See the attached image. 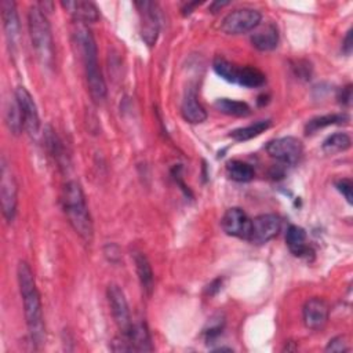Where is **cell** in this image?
Returning a JSON list of instances; mask_svg holds the SVG:
<instances>
[{"label": "cell", "mask_w": 353, "mask_h": 353, "mask_svg": "<svg viewBox=\"0 0 353 353\" xmlns=\"http://www.w3.org/2000/svg\"><path fill=\"white\" fill-rule=\"evenodd\" d=\"M226 172L230 179L236 182H248L254 178V168L241 160H232L226 165Z\"/></svg>", "instance_id": "obj_27"}, {"label": "cell", "mask_w": 353, "mask_h": 353, "mask_svg": "<svg viewBox=\"0 0 353 353\" xmlns=\"http://www.w3.org/2000/svg\"><path fill=\"white\" fill-rule=\"evenodd\" d=\"M285 243L288 250L295 256H307L310 248L306 241V232L298 225H290L285 233Z\"/></svg>", "instance_id": "obj_19"}, {"label": "cell", "mask_w": 353, "mask_h": 353, "mask_svg": "<svg viewBox=\"0 0 353 353\" xmlns=\"http://www.w3.org/2000/svg\"><path fill=\"white\" fill-rule=\"evenodd\" d=\"M135 7L141 17V37L148 47H152L157 40L160 29L157 4L153 1H138Z\"/></svg>", "instance_id": "obj_10"}, {"label": "cell", "mask_w": 353, "mask_h": 353, "mask_svg": "<svg viewBox=\"0 0 353 353\" xmlns=\"http://www.w3.org/2000/svg\"><path fill=\"white\" fill-rule=\"evenodd\" d=\"M347 120H349V116L346 113H332V114L317 116V117L310 119L306 123L305 131H306V134H313L324 127L334 125V124H342V123H346Z\"/></svg>", "instance_id": "obj_22"}, {"label": "cell", "mask_w": 353, "mask_h": 353, "mask_svg": "<svg viewBox=\"0 0 353 353\" xmlns=\"http://www.w3.org/2000/svg\"><path fill=\"white\" fill-rule=\"evenodd\" d=\"M106 295H108V302H109L113 320L117 328L120 330L121 335L127 336L131 331L132 321H131V314H130L125 295L117 284H109Z\"/></svg>", "instance_id": "obj_8"}, {"label": "cell", "mask_w": 353, "mask_h": 353, "mask_svg": "<svg viewBox=\"0 0 353 353\" xmlns=\"http://www.w3.org/2000/svg\"><path fill=\"white\" fill-rule=\"evenodd\" d=\"M74 39L84 65L88 92L95 103H101L106 98V84L98 63L95 39L87 25L80 22L74 28Z\"/></svg>", "instance_id": "obj_2"}, {"label": "cell", "mask_w": 353, "mask_h": 353, "mask_svg": "<svg viewBox=\"0 0 353 353\" xmlns=\"http://www.w3.org/2000/svg\"><path fill=\"white\" fill-rule=\"evenodd\" d=\"M46 142H47V146H48L50 153L55 157V160H57L58 163H61V159H65L62 142H61L59 138L57 137L55 131L51 130V127H48L47 131H46Z\"/></svg>", "instance_id": "obj_28"}, {"label": "cell", "mask_w": 353, "mask_h": 353, "mask_svg": "<svg viewBox=\"0 0 353 353\" xmlns=\"http://www.w3.org/2000/svg\"><path fill=\"white\" fill-rule=\"evenodd\" d=\"M4 119H6V123L10 128V131L14 134V135H18L21 134L22 128L23 127V119H22V113H21V109H19V105L15 99V97L12 99H10L6 105V112H4Z\"/></svg>", "instance_id": "obj_25"}, {"label": "cell", "mask_w": 353, "mask_h": 353, "mask_svg": "<svg viewBox=\"0 0 353 353\" xmlns=\"http://www.w3.org/2000/svg\"><path fill=\"white\" fill-rule=\"evenodd\" d=\"M196 6H199V3H188V4L182 8L183 14H185V15H186V14H190V12H192V7H196Z\"/></svg>", "instance_id": "obj_36"}, {"label": "cell", "mask_w": 353, "mask_h": 353, "mask_svg": "<svg viewBox=\"0 0 353 353\" xmlns=\"http://www.w3.org/2000/svg\"><path fill=\"white\" fill-rule=\"evenodd\" d=\"M335 188L338 189L339 193L345 197V200L352 204L353 203V183L349 178H342L335 182Z\"/></svg>", "instance_id": "obj_30"}, {"label": "cell", "mask_w": 353, "mask_h": 353, "mask_svg": "<svg viewBox=\"0 0 353 353\" xmlns=\"http://www.w3.org/2000/svg\"><path fill=\"white\" fill-rule=\"evenodd\" d=\"M0 10L6 40L10 51L14 54L19 40V18L17 12V6L11 0H3L0 3Z\"/></svg>", "instance_id": "obj_14"}, {"label": "cell", "mask_w": 353, "mask_h": 353, "mask_svg": "<svg viewBox=\"0 0 353 353\" xmlns=\"http://www.w3.org/2000/svg\"><path fill=\"white\" fill-rule=\"evenodd\" d=\"M14 97H15L18 105H19V109H21V113H22V119H23L25 130L30 135H37L39 131H40V117H39L37 106H36V103L33 101V97L22 85L15 88Z\"/></svg>", "instance_id": "obj_12"}, {"label": "cell", "mask_w": 353, "mask_h": 353, "mask_svg": "<svg viewBox=\"0 0 353 353\" xmlns=\"http://www.w3.org/2000/svg\"><path fill=\"white\" fill-rule=\"evenodd\" d=\"M221 284H222V280H219V279L214 280V281L207 287V294H208V295H214L216 291H219Z\"/></svg>", "instance_id": "obj_34"}, {"label": "cell", "mask_w": 353, "mask_h": 353, "mask_svg": "<svg viewBox=\"0 0 353 353\" xmlns=\"http://www.w3.org/2000/svg\"><path fill=\"white\" fill-rule=\"evenodd\" d=\"M328 305L321 298H310L303 305V323L309 330H323L328 321Z\"/></svg>", "instance_id": "obj_15"}, {"label": "cell", "mask_w": 353, "mask_h": 353, "mask_svg": "<svg viewBox=\"0 0 353 353\" xmlns=\"http://www.w3.org/2000/svg\"><path fill=\"white\" fill-rule=\"evenodd\" d=\"M221 226L226 234L248 240L251 232V219L241 208L232 207L225 211L221 219Z\"/></svg>", "instance_id": "obj_13"}, {"label": "cell", "mask_w": 353, "mask_h": 353, "mask_svg": "<svg viewBox=\"0 0 353 353\" xmlns=\"http://www.w3.org/2000/svg\"><path fill=\"white\" fill-rule=\"evenodd\" d=\"M339 102L343 105H350V99H352V85H346L341 90L339 94Z\"/></svg>", "instance_id": "obj_32"}, {"label": "cell", "mask_w": 353, "mask_h": 353, "mask_svg": "<svg viewBox=\"0 0 353 353\" xmlns=\"http://www.w3.org/2000/svg\"><path fill=\"white\" fill-rule=\"evenodd\" d=\"M262 15L254 8H237L230 11L221 23V29L226 34H243L252 32L261 23Z\"/></svg>", "instance_id": "obj_7"}, {"label": "cell", "mask_w": 353, "mask_h": 353, "mask_svg": "<svg viewBox=\"0 0 353 353\" xmlns=\"http://www.w3.org/2000/svg\"><path fill=\"white\" fill-rule=\"evenodd\" d=\"M353 50V41H352V29L347 30L345 39H343V44H342V51L346 54V55H350Z\"/></svg>", "instance_id": "obj_33"}, {"label": "cell", "mask_w": 353, "mask_h": 353, "mask_svg": "<svg viewBox=\"0 0 353 353\" xmlns=\"http://www.w3.org/2000/svg\"><path fill=\"white\" fill-rule=\"evenodd\" d=\"M347 350H349L347 341L342 335L334 336L332 339H330V342L325 346V352H347Z\"/></svg>", "instance_id": "obj_31"}, {"label": "cell", "mask_w": 353, "mask_h": 353, "mask_svg": "<svg viewBox=\"0 0 353 353\" xmlns=\"http://www.w3.org/2000/svg\"><path fill=\"white\" fill-rule=\"evenodd\" d=\"M270 120H259V121H255L254 124H250V125H245V127H240V128H236L230 132V138L237 141V142H244V141H248V139H252L258 135H261L262 132H265L269 127H270Z\"/></svg>", "instance_id": "obj_24"}, {"label": "cell", "mask_w": 353, "mask_h": 353, "mask_svg": "<svg viewBox=\"0 0 353 353\" xmlns=\"http://www.w3.org/2000/svg\"><path fill=\"white\" fill-rule=\"evenodd\" d=\"M212 68L218 76L223 80L239 84L247 88H256L265 84V74L254 66H240L222 57H216L212 62Z\"/></svg>", "instance_id": "obj_5"}, {"label": "cell", "mask_w": 353, "mask_h": 353, "mask_svg": "<svg viewBox=\"0 0 353 353\" xmlns=\"http://www.w3.org/2000/svg\"><path fill=\"white\" fill-rule=\"evenodd\" d=\"M181 113L183 119L192 124H200L205 121L207 112L203 108V105L199 102L197 94L194 90H189L185 94L181 105Z\"/></svg>", "instance_id": "obj_18"}, {"label": "cell", "mask_w": 353, "mask_h": 353, "mask_svg": "<svg viewBox=\"0 0 353 353\" xmlns=\"http://www.w3.org/2000/svg\"><path fill=\"white\" fill-rule=\"evenodd\" d=\"M266 152L277 161L294 165L301 160L303 154V145L295 137H283L270 141L266 145Z\"/></svg>", "instance_id": "obj_9"}, {"label": "cell", "mask_w": 353, "mask_h": 353, "mask_svg": "<svg viewBox=\"0 0 353 353\" xmlns=\"http://www.w3.org/2000/svg\"><path fill=\"white\" fill-rule=\"evenodd\" d=\"M28 28L32 40V47L37 59L44 66H52L54 63V40L51 34V26L46 12L33 6L28 12Z\"/></svg>", "instance_id": "obj_4"}, {"label": "cell", "mask_w": 353, "mask_h": 353, "mask_svg": "<svg viewBox=\"0 0 353 353\" xmlns=\"http://www.w3.org/2000/svg\"><path fill=\"white\" fill-rule=\"evenodd\" d=\"M281 229V221L274 214H262L251 219V232L248 241L252 244H265L274 239Z\"/></svg>", "instance_id": "obj_11"}, {"label": "cell", "mask_w": 353, "mask_h": 353, "mask_svg": "<svg viewBox=\"0 0 353 353\" xmlns=\"http://www.w3.org/2000/svg\"><path fill=\"white\" fill-rule=\"evenodd\" d=\"M134 262H135V269H137V274H138L142 291L148 296H150L153 292V287H154V277H153L152 266L143 252H135Z\"/></svg>", "instance_id": "obj_21"}, {"label": "cell", "mask_w": 353, "mask_h": 353, "mask_svg": "<svg viewBox=\"0 0 353 353\" xmlns=\"http://www.w3.org/2000/svg\"><path fill=\"white\" fill-rule=\"evenodd\" d=\"M223 324H225V320L221 314H216L210 320L208 327L205 330V338L208 342L215 339L218 335H221V332L223 330Z\"/></svg>", "instance_id": "obj_29"}, {"label": "cell", "mask_w": 353, "mask_h": 353, "mask_svg": "<svg viewBox=\"0 0 353 353\" xmlns=\"http://www.w3.org/2000/svg\"><path fill=\"white\" fill-rule=\"evenodd\" d=\"M251 43L259 51H272L279 43V30L273 22L259 23L251 33Z\"/></svg>", "instance_id": "obj_16"}, {"label": "cell", "mask_w": 353, "mask_h": 353, "mask_svg": "<svg viewBox=\"0 0 353 353\" xmlns=\"http://www.w3.org/2000/svg\"><path fill=\"white\" fill-rule=\"evenodd\" d=\"M62 205L68 222L83 241L90 244L94 237L92 219L85 203L81 186L76 181H69L63 186Z\"/></svg>", "instance_id": "obj_3"}, {"label": "cell", "mask_w": 353, "mask_h": 353, "mask_svg": "<svg viewBox=\"0 0 353 353\" xmlns=\"http://www.w3.org/2000/svg\"><path fill=\"white\" fill-rule=\"evenodd\" d=\"M0 201L3 216L7 222H12L18 205V185L6 159H1L0 167Z\"/></svg>", "instance_id": "obj_6"}, {"label": "cell", "mask_w": 353, "mask_h": 353, "mask_svg": "<svg viewBox=\"0 0 353 353\" xmlns=\"http://www.w3.org/2000/svg\"><path fill=\"white\" fill-rule=\"evenodd\" d=\"M62 7L80 23H92L99 19V10L91 1H62Z\"/></svg>", "instance_id": "obj_17"}, {"label": "cell", "mask_w": 353, "mask_h": 353, "mask_svg": "<svg viewBox=\"0 0 353 353\" xmlns=\"http://www.w3.org/2000/svg\"><path fill=\"white\" fill-rule=\"evenodd\" d=\"M223 6H228V1H223V3L216 1V3H212V4L210 6V10H211V12H216L218 8H222Z\"/></svg>", "instance_id": "obj_35"}, {"label": "cell", "mask_w": 353, "mask_h": 353, "mask_svg": "<svg viewBox=\"0 0 353 353\" xmlns=\"http://www.w3.org/2000/svg\"><path fill=\"white\" fill-rule=\"evenodd\" d=\"M214 106L223 114L234 117H245L250 114V106L243 101H234L229 98H219L215 101Z\"/></svg>", "instance_id": "obj_23"}, {"label": "cell", "mask_w": 353, "mask_h": 353, "mask_svg": "<svg viewBox=\"0 0 353 353\" xmlns=\"http://www.w3.org/2000/svg\"><path fill=\"white\" fill-rule=\"evenodd\" d=\"M123 336V335H121ZM130 345L131 350L137 352H150L153 350L150 334L145 323H132L131 331L127 336H124Z\"/></svg>", "instance_id": "obj_20"}, {"label": "cell", "mask_w": 353, "mask_h": 353, "mask_svg": "<svg viewBox=\"0 0 353 353\" xmlns=\"http://www.w3.org/2000/svg\"><path fill=\"white\" fill-rule=\"evenodd\" d=\"M352 139L346 132H335L323 142V152L327 154H335L345 152L350 148Z\"/></svg>", "instance_id": "obj_26"}, {"label": "cell", "mask_w": 353, "mask_h": 353, "mask_svg": "<svg viewBox=\"0 0 353 353\" xmlns=\"http://www.w3.org/2000/svg\"><path fill=\"white\" fill-rule=\"evenodd\" d=\"M17 279L19 285V292L23 303V313L26 319V325L32 343L40 349L46 342V327L43 317V307L40 301V294L36 285L34 274L30 266L21 261L17 266Z\"/></svg>", "instance_id": "obj_1"}]
</instances>
